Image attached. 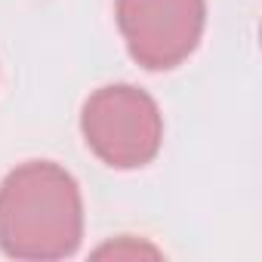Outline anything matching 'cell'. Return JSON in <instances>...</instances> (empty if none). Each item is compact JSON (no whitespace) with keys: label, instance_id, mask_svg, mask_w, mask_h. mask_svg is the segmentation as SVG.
<instances>
[{"label":"cell","instance_id":"2","mask_svg":"<svg viewBox=\"0 0 262 262\" xmlns=\"http://www.w3.org/2000/svg\"><path fill=\"white\" fill-rule=\"evenodd\" d=\"M80 133L102 164L114 170H139L151 164L164 145V117L145 90L111 83L83 102Z\"/></svg>","mask_w":262,"mask_h":262},{"label":"cell","instance_id":"4","mask_svg":"<svg viewBox=\"0 0 262 262\" xmlns=\"http://www.w3.org/2000/svg\"><path fill=\"white\" fill-rule=\"evenodd\" d=\"M93 256H99V259H105V256H114V259H136V256H161V250L151 247V244H142V241H136V237H117V241L99 247Z\"/></svg>","mask_w":262,"mask_h":262},{"label":"cell","instance_id":"3","mask_svg":"<svg viewBox=\"0 0 262 262\" xmlns=\"http://www.w3.org/2000/svg\"><path fill=\"white\" fill-rule=\"evenodd\" d=\"M207 0H117V28L142 68L170 71L201 43Z\"/></svg>","mask_w":262,"mask_h":262},{"label":"cell","instance_id":"1","mask_svg":"<svg viewBox=\"0 0 262 262\" xmlns=\"http://www.w3.org/2000/svg\"><path fill=\"white\" fill-rule=\"evenodd\" d=\"M83 237V198L53 161H28L0 182V250L13 259H65Z\"/></svg>","mask_w":262,"mask_h":262}]
</instances>
